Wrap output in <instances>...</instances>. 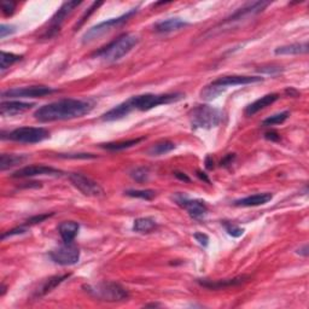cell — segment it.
I'll return each instance as SVG.
<instances>
[{
  "label": "cell",
  "instance_id": "74e56055",
  "mask_svg": "<svg viewBox=\"0 0 309 309\" xmlns=\"http://www.w3.org/2000/svg\"><path fill=\"white\" fill-rule=\"evenodd\" d=\"M27 232V230H25L24 227L21 226V227H17V228H13V230L11 231H7V232L2 233L1 238L2 239H6L7 237H12V236H16V235H23V233Z\"/></svg>",
  "mask_w": 309,
  "mask_h": 309
},
{
  "label": "cell",
  "instance_id": "d6986e66",
  "mask_svg": "<svg viewBox=\"0 0 309 309\" xmlns=\"http://www.w3.org/2000/svg\"><path fill=\"white\" fill-rule=\"evenodd\" d=\"M273 198V196L271 193H256V195L248 196V197L238 199L235 202V206L237 207H259L262 204L268 203L271 199Z\"/></svg>",
  "mask_w": 309,
  "mask_h": 309
},
{
  "label": "cell",
  "instance_id": "1f68e13d",
  "mask_svg": "<svg viewBox=\"0 0 309 309\" xmlns=\"http://www.w3.org/2000/svg\"><path fill=\"white\" fill-rule=\"evenodd\" d=\"M150 172L149 169L145 168V167H138V168L133 169L131 172V177L133 180H135L137 183H144L149 179Z\"/></svg>",
  "mask_w": 309,
  "mask_h": 309
},
{
  "label": "cell",
  "instance_id": "277c9868",
  "mask_svg": "<svg viewBox=\"0 0 309 309\" xmlns=\"http://www.w3.org/2000/svg\"><path fill=\"white\" fill-rule=\"evenodd\" d=\"M85 291L93 299L104 302H121L129 297L128 291L122 285L112 282H102L93 285H85Z\"/></svg>",
  "mask_w": 309,
  "mask_h": 309
},
{
  "label": "cell",
  "instance_id": "f546056e",
  "mask_svg": "<svg viewBox=\"0 0 309 309\" xmlns=\"http://www.w3.org/2000/svg\"><path fill=\"white\" fill-rule=\"evenodd\" d=\"M289 116H290V112H289V111H284V112H280V114L273 115V116L265 118V120L262 121V126L280 125V123L285 122V121L288 120Z\"/></svg>",
  "mask_w": 309,
  "mask_h": 309
},
{
  "label": "cell",
  "instance_id": "ab89813d",
  "mask_svg": "<svg viewBox=\"0 0 309 309\" xmlns=\"http://www.w3.org/2000/svg\"><path fill=\"white\" fill-rule=\"evenodd\" d=\"M260 73H264V74H268V75H276L278 73H282L283 69L278 68V66H268V68H262L260 69Z\"/></svg>",
  "mask_w": 309,
  "mask_h": 309
},
{
  "label": "cell",
  "instance_id": "4316f807",
  "mask_svg": "<svg viewBox=\"0 0 309 309\" xmlns=\"http://www.w3.org/2000/svg\"><path fill=\"white\" fill-rule=\"evenodd\" d=\"M145 138H135V139L131 140H126V141H117V143H108V144H103L102 147L103 149L110 150V151H121V150L129 149V147L137 145L139 144L141 140H144Z\"/></svg>",
  "mask_w": 309,
  "mask_h": 309
},
{
  "label": "cell",
  "instance_id": "44dd1931",
  "mask_svg": "<svg viewBox=\"0 0 309 309\" xmlns=\"http://www.w3.org/2000/svg\"><path fill=\"white\" fill-rule=\"evenodd\" d=\"M186 25H189V23L180 18H168L158 22L155 25V29L158 33H170V31H175L181 29V28H185Z\"/></svg>",
  "mask_w": 309,
  "mask_h": 309
},
{
  "label": "cell",
  "instance_id": "7bdbcfd3",
  "mask_svg": "<svg viewBox=\"0 0 309 309\" xmlns=\"http://www.w3.org/2000/svg\"><path fill=\"white\" fill-rule=\"evenodd\" d=\"M265 138L271 141H278L280 139V135L277 132H267L265 134Z\"/></svg>",
  "mask_w": 309,
  "mask_h": 309
},
{
  "label": "cell",
  "instance_id": "d4e9b609",
  "mask_svg": "<svg viewBox=\"0 0 309 309\" xmlns=\"http://www.w3.org/2000/svg\"><path fill=\"white\" fill-rule=\"evenodd\" d=\"M175 149V144L172 143V141L168 140H163V141H158L150 147L147 150V154L150 156H162L168 154V152L172 151V150Z\"/></svg>",
  "mask_w": 309,
  "mask_h": 309
},
{
  "label": "cell",
  "instance_id": "d6a6232c",
  "mask_svg": "<svg viewBox=\"0 0 309 309\" xmlns=\"http://www.w3.org/2000/svg\"><path fill=\"white\" fill-rule=\"evenodd\" d=\"M224 226L225 228H226V232L228 233V235L235 237V238H238V237L243 236L244 230L243 228L238 227L237 225L231 224V222H224Z\"/></svg>",
  "mask_w": 309,
  "mask_h": 309
},
{
  "label": "cell",
  "instance_id": "8992f818",
  "mask_svg": "<svg viewBox=\"0 0 309 309\" xmlns=\"http://www.w3.org/2000/svg\"><path fill=\"white\" fill-rule=\"evenodd\" d=\"M134 13H137V8H133V10L128 11V12L125 13V15L116 17V18H110V19H108V21L98 23L97 25L89 28V29L86 31L85 34H83L82 42H83V44H88V42L94 41V40L99 39L100 36L105 35L106 33H109V31L115 29V28L118 27V25L123 24V23L128 21V19L131 18V17L134 15Z\"/></svg>",
  "mask_w": 309,
  "mask_h": 309
},
{
  "label": "cell",
  "instance_id": "836d02e7",
  "mask_svg": "<svg viewBox=\"0 0 309 309\" xmlns=\"http://www.w3.org/2000/svg\"><path fill=\"white\" fill-rule=\"evenodd\" d=\"M100 5H103V2H93V4H92V6L88 8V11H87V12H86L85 15H83V16L81 17V18H80L79 23H77V24H76V27H75V30H77V28H80V27H81V25L83 24V23L86 22V19H87L88 17L91 16L92 13H93L94 11H96L97 8L100 6Z\"/></svg>",
  "mask_w": 309,
  "mask_h": 309
},
{
  "label": "cell",
  "instance_id": "8d00e7d4",
  "mask_svg": "<svg viewBox=\"0 0 309 309\" xmlns=\"http://www.w3.org/2000/svg\"><path fill=\"white\" fill-rule=\"evenodd\" d=\"M15 31H16L15 25L1 24V27H0V37H1V39H4L5 36L10 35V34H13Z\"/></svg>",
  "mask_w": 309,
  "mask_h": 309
},
{
  "label": "cell",
  "instance_id": "60d3db41",
  "mask_svg": "<svg viewBox=\"0 0 309 309\" xmlns=\"http://www.w3.org/2000/svg\"><path fill=\"white\" fill-rule=\"evenodd\" d=\"M195 239L202 247H208V244H209V238H208V236L204 235V233H196Z\"/></svg>",
  "mask_w": 309,
  "mask_h": 309
},
{
  "label": "cell",
  "instance_id": "8fae6325",
  "mask_svg": "<svg viewBox=\"0 0 309 309\" xmlns=\"http://www.w3.org/2000/svg\"><path fill=\"white\" fill-rule=\"evenodd\" d=\"M81 4V1H66L62 6L59 7V10L54 13V16L52 17L50 21V27H48V30L46 31L45 35L47 37L56 35L58 33L62 24L64 23L65 18L73 12V10L75 7H77L79 5Z\"/></svg>",
  "mask_w": 309,
  "mask_h": 309
},
{
  "label": "cell",
  "instance_id": "d590c367",
  "mask_svg": "<svg viewBox=\"0 0 309 309\" xmlns=\"http://www.w3.org/2000/svg\"><path fill=\"white\" fill-rule=\"evenodd\" d=\"M16 4L13 1H2L1 2V10L5 16H11L15 11Z\"/></svg>",
  "mask_w": 309,
  "mask_h": 309
},
{
  "label": "cell",
  "instance_id": "4fadbf2b",
  "mask_svg": "<svg viewBox=\"0 0 309 309\" xmlns=\"http://www.w3.org/2000/svg\"><path fill=\"white\" fill-rule=\"evenodd\" d=\"M264 81V79L260 76H243V75H232V76L219 77L218 80L213 81L210 85L216 87H230V86H241V85H250V83H258Z\"/></svg>",
  "mask_w": 309,
  "mask_h": 309
},
{
  "label": "cell",
  "instance_id": "f1b7e54d",
  "mask_svg": "<svg viewBox=\"0 0 309 309\" xmlns=\"http://www.w3.org/2000/svg\"><path fill=\"white\" fill-rule=\"evenodd\" d=\"M125 193L127 196H129V197L145 199V201H151L156 196V192L154 190H127Z\"/></svg>",
  "mask_w": 309,
  "mask_h": 309
},
{
  "label": "cell",
  "instance_id": "603a6c76",
  "mask_svg": "<svg viewBox=\"0 0 309 309\" xmlns=\"http://www.w3.org/2000/svg\"><path fill=\"white\" fill-rule=\"evenodd\" d=\"M27 160V156L24 155H13V154H2L0 156V170H6L12 167L22 164Z\"/></svg>",
  "mask_w": 309,
  "mask_h": 309
},
{
  "label": "cell",
  "instance_id": "3957f363",
  "mask_svg": "<svg viewBox=\"0 0 309 309\" xmlns=\"http://www.w3.org/2000/svg\"><path fill=\"white\" fill-rule=\"evenodd\" d=\"M185 96L183 93H166V94H152V93H146L141 94V96H135L129 98L128 100H126L127 105L133 110H139V111H149L151 109L156 108L158 105H162V104H170L175 103L181 100Z\"/></svg>",
  "mask_w": 309,
  "mask_h": 309
},
{
  "label": "cell",
  "instance_id": "7402d4cb",
  "mask_svg": "<svg viewBox=\"0 0 309 309\" xmlns=\"http://www.w3.org/2000/svg\"><path fill=\"white\" fill-rule=\"evenodd\" d=\"M308 52L307 42H299V44H291L280 46V47L274 50V53L277 56H294V54H302Z\"/></svg>",
  "mask_w": 309,
  "mask_h": 309
},
{
  "label": "cell",
  "instance_id": "484cf974",
  "mask_svg": "<svg viewBox=\"0 0 309 309\" xmlns=\"http://www.w3.org/2000/svg\"><path fill=\"white\" fill-rule=\"evenodd\" d=\"M157 227V224L151 218H139L133 224V230L138 233H149Z\"/></svg>",
  "mask_w": 309,
  "mask_h": 309
},
{
  "label": "cell",
  "instance_id": "b9f144b4",
  "mask_svg": "<svg viewBox=\"0 0 309 309\" xmlns=\"http://www.w3.org/2000/svg\"><path fill=\"white\" fill-rule=\"evenodd\" d=\"M235 158H236V155L235 154H228V155H226V156H225L224 160L221 161V166L222 167L230 166V164H232L233 161H235Z\"/></svg>",
  "mask_w": 309,
  "mask_h": 309
},
{
  "label": "cell",
  "instance_id": "5b68a950",
  "mask_svg": "<svg viewBox=\"0 0 309 309\" xmlns=\"http://www.w3.org/2000/svg\"><path fill=\"white\" fill-rule=\"evenodd\" d=\"M222 112L209 105H198L190 114L192 128L210 129L221 122Z\"/></svg>",
  "mask_w": 309,
  "mask_h": 309
},
{
  "label": "cell",
  "instance_id": "bcb514c9",
  "mask_svg": "<svg viewBox=\"0 0 309 309\" xmlns=\"http://www.w3.org/2000/svg\"><path fill=\"white\" fill-rule=\"evenodd\" d=\"M197 175L199 178L202 179V180L203 181H206V183H208V184H210V179L207 177V174L206 173H203V172H201V170H197Z\"/></svg>",
  "mask_w": 309,
  "mask_h": 309
},
{
  "label": "cell",
  "instance_id": "9c48e42d",
  "mask_svg": "<svg viewBox=\"0 0 309 309\" xmlns=\"http://www.w3.org/2000/svg\"><path fill=\"white\" fill-rule=\"evenodd\" d=\"M50 259L60 266L76 265L80 260V250L71 243H64L58 249L51 251Z\"/></svg>",
  "mask_w": 309,
  "mask_h": 309
},
{
  "label": "cell",
  "instance_id": "cb8c5ba5",
  "mask_svg": "<svg viewBox=\"0 0 309 309\" xmlns=\"http://www.w3.org/2000/svg\"><path fill=\"white\" fill-rule=\"evenodd\" d=\"M70 277V274H64V276H56V277H51L50 279H47L46 282L42 284V287L37 290L36 296H44V295L51 293L53 289H56L60 283L64 282L65 279H68Z\"/></svg>",
  "mask_w": 309,
  "mask_h": 309
},
{
  "label": "cell",
  "instance_id": "52a82bcc",
  "mask_svg": "<svg viewBox=\"0 0 309 309\" xmlns=\"http://www.w3.org/2000/svg\"><path fill=\"white\" fill-rule=\"evenodd\" d=\"M47 138H50V132L42 127H19L7 134V139L22 144L41 143Z\"/></svg>",
  "mask_w": 309,
  "mask_h": 309
},
{
  "label": "cell",
  "instance_id": "7c38bea8",
  "mask_svg": "<svg viewBox=\"0 0 309 309\" xmlns=\"http://www.w3.org/2000/svg\"><path fill=\"white\" fill-rule=\"evenodd\" d=\"M174 199L178 206L184 208L193 219H201L207 215L208 208L204 202L198 201V199H190L180 195L175 196Z\"/></svg>",
  "mask_w": 309,
  "mask_h": 309
},
{
  "label": "cell",
  "instance_id": "ee69618b",
  "mask_svg": "<svg viewBox=\"0 0 309 309\" xmlns=\"http://www.w3.org/2000/svg\"><path fill=\"white\" fill-rule=\"evenodd\" d=\"M174 174H175V177H177V178L179 179V180H181V181H185V183H190V181H191V180H190V178H189V177H187V175H186V174H185V173L175 172V173H174Z\"/></svg>",
  "mask_w": 309,
  "mask_h": 309
},
{
  "label": "cell",
  "instance_id": "f35d334b",
  "mask_svg": "<svg viewBox=\"0 0 309 309\" xmlns=\"http://www.w3.org/2000/svg\"><path fill=\"white\" fill-rule=\"evenodd\" d=\"M60 157H64V158H83V160H86V158H96V156L92 155V154H68V155H59Z\"/></svg>",
  "mask_w": 309,
  "mask_h": 309
},
{
  "label": "cell",
  "instance_id": "ac0fdd59",
  "mask_svg": "<svg viewBox=\"0 0 309 309\" xmlns=\"http://www.w3.org/2000/svg\"><path fill=\"white\" fill-rule=\"evenodd\" d=\"M279 99V94L278 93H271V94H266L262 98H259L258 100H255L254 103H251L250 105L247 106L245 109V114L249 115V116H253L255 115L256 112H259L262 109L267 108V106L272 105V104L276 102V100Z\"/></svg>",
  "mask_w": 309,
  "mask_h": 309
},
{
  "label": "cell",
  "instance_id": "7dc6e473",
  "mask_svg": "<svg viewBox=\"0 0 309 309\" xmlns=\"http://www.w3.org/2000/svg\"><path fill=\"white\" fill-rule=\"evenodd\" d=\"M206 167H207V169H213L214 168V161H213V158L210 157V156H208V157L206 158Z\"/></svg>",
  "mask_w": 309,
  "mask_h": 309
},
{
  "label": "cell",
  "instance_id": "e575fe53",
  "mask_svg": "<svg viewBox=\"0 0 309 309\" xmlns=\"http://www.w3.org/2000/svg\"><path fill=\"white\" fill-rule=\"evenodd\" d=\"M52 215H53V213H51V214H44V215H36V216H33V218L28 219V220L25 221L24 226H27V225H35V224H40V222H42L44 220H46V219L51 218Z\"/></svg>",
  "mask_w": 309,
  "mask_h": 309
},
{
  "label": "cell",
  "instance_id": "83f0119b",
  "mask_svg": "<svg viewBox=\"0 0 309 309\" xmlns=\"http://www.w3.org/2000/svg\"><path fill=\"white\" fill-rule=\"evenodd\" d=\"M21 59L22 56L1 51V53H0V69H1V71L6 70L7 68H10L11 65L15 64L16 62H19Z\"/></svg>",
  "mask_w": 309,
  "mask_h": 309
},
{
  "label": "cell",
  "instance_id": "5bb4252c",
  "mask_svg": "<svg viewBox=\"0 0 309 309\" xmlns=\"http://www.w3.org/2000/svg\"><path fill=\"white\" fill-rule=\"evenodd\" d=\"M63 172L59 169L52 168L47 166H27L24 168L16 170L12 178H31L39 175H62Z\"/></svg>",
  "mask_w": 309,
  "mask_h": 309
},
{
  "label": "cell",
  "instance_id": "f6af8a7d",
  "mask_svg": "<svg viewBox=\"0 0 309 309\" xmlns=\"http://www.w3.org/2000/svg\"><path fill=\"white\" fill-rule=\"evenodd\" d=\"M297 254H300V255L305 256V258H307V256H308V254H309L308 245H307V244H306V245H303V247L301 248V249H299V250H297Z\"/></svg>",
  "mask_w": 309,
  "mask_h": 309
},
{
  "label": "cell",
  "instance_id": "ba28073f",
  "mask_svg": "<svg viewBox=\"0 0 309 309\" xmlns=\"http://www.w3.org/2000/svg\"><path fill=\"white\" fill-rule=\"evenodd\" d=\"M69 180L80 192L83 193L85 196H88V197L99 198L105 195L103 187L97 181L92 180L91 178L85 177V175L80 174V173H71L69 175Z\"/></svg>",
  "mask_w": 309,
  "mask_h": 309
},
{
  "label": "cell",
  "instance_id": "30bf717a",
  "mask_svg": "<svg viewBox=\"0 0 309 309\" xmlns=\"http://www.w3.org/2000/svg\"><path fill=\"white\" fill-rule=\"evenodd\" d=\"M56 89L46 86H30V87L11 88L1 93V98H37L53 93Z\"/></svg>",
  "mask_w": 309,
  "mask_h": 309
},
{
  "label": "cell",
  "instance_id": "e0dca14e",
  "mask_svg": "<svg viewBox=\"0 0 309 309\" xmlns=\"http://www.w3.org/2000/svg\"><path fill=\"white\" fill-rule=\"evenodd\" d=\"M31 106H34V104L18 102V100L1 102V104H0V114L4 117L15 116V115L22 114V112L29 110Z\"/></svg>",
  "mask_w": 309,
  "mask_h": 309
},
{
  "label": "cell",
  "instance_id": "2e32d148",
  "mask_svg": "<svg viewBox=\"0 0 309 309\" xmlns=\"http://www.w3.org/2000/svg\"><path fill=\"white\" fill-rule=\"evenodd\" d=\"M249 279H250L249 276H239V277H236V278H231V279H219V280L203 279V280H198V283L202 285V287H204L207 289H212V290H221V289L241 285Z\"/></svg>",
  "mask_w": 309,
  "mask_h": 309
},
{
  "label": "cell",
  "instance_id": "6da1fadb",
  "mask_svg": "<svg viewBox=\"0 0 309 309\" xmlns=\"http://www.w3.org/2000/svg\"><path fill=\"white\" fill-rule=\"evenodd\" d=\"M92 109H93V103L91 100L68 98V99H60L40 106L34 112V117L40 122L73 120V118H79L89 114Z\"/></svg>",
  "mask_w": 309,
  "mask_h": 309
},
{
  "label": "cell",
  "instance_id": "4dcf8cb0",
  "mask_svg": "<svg viewBox=\"0 0 309 309\" xmlns=\"http://www.w3.org/2000/svg\"><path fill=\"white\" fill-rule=\"evenodd\" d=\"M224 92V88H220V87H216V86H213V85H209L207 86L206 88L202 91L201 96L203 99L206 100H212V99H215L216 97H219L220 94Z\"/></svg>",
  "mask_w": 309,
  "mask_h": 309
},
{
  "label": "cell",
  "instance_id": "c3c4849f",
  "mask_svg": "<svg viewBox=\"0 0 309 309\" xmlns=\"http://www.w3.org/2000/svg\"><path fill=\"white\" fill-rule=\"evenodd\" d=\"M160 305H157V303H149V305H146L145 307H158Z\"/></svg>",
  "mask_w": 309,
  "mask_h": 309
},
{
  "label": "cell",
  "instance_id": "ffe728a7",
  "mask_svg": "<svg viewBox=\"0 0 309 309\" xmlns=\"http://www.w3.org/2000/svg\"><path fill=\"white\" fill-rule=\"evenodd\" d=\"M79 230L80 225L75 221H64L58 226V232L64 243H73Z\"/></svg>",
  "mask_w": 309,
  "mask_h": 309
},
{
  "label": "cell",
  "instance_id": "7a4b0ae2",
  "mask_svg": "<svg viewBox=\"0 0 309 309\" xmlns=\"http://www.w3.org/2000/svg\"><path fill=\"white\" fill-rule=\"evenodd\" d=\"M138 41H139V39L135 34H123L109 45L104 46L100 50L94 52L93 57L103 59L104 62L114 63L122 58L123 56H126L138 44Z\"/></svg>",
  "mask_w": 309,
  "mask_h": 309
},
{
  "label": "cell",
  "instance_id": "9a60e30c",
  "mask_svg": "<svg viewBox=\"0 0 309 309\" xmlns=\"http://www.w3.org/2000/svg\"><path fill=\"white\" fill-rule=\"evenodd\" d=\"M268 5H270V1H256V2H251V4H248L247 6L239 8V10L233 13L232 16L228 17L226 21H225V24L230 22L242 21V19L248 18V17L256 15V13L264 11Z\"/></svg>",
  "mask_w": 309,
  "mask_h": 309
}]
</instances>
